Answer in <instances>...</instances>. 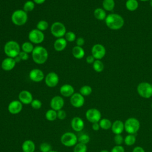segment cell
Returning a JSON list of instances; mask_svg holds the SVG:
<instances>
[{
    "instance_id": "cell-45",
    "label": "cell",
    "mask_w": 152,
    "mask_h": 152,
    "mask_svg": "<svg viewBox=\"0 0 152 152\" xmlns=\"http://www.w3.org/2000/svg\"><path fill=\"white\" fill-rule=\"evenodd\" d=\"M75 43H76V46L82 47L84 45V43H85V40H84V38H83L81 37H80L76 39Z\"/></svg>"
},
{
    "instance_id": "cell-9",
    "label": "cell",
    "mask_w": 152,
    "mask_h": 152,
    "mask_svg": "<svg viewBox=\"0 0 152 152\" xmlns=\"http://www.w3.org/2000/svg\"><path fill=\"white\" fill-rule=\"evenodd\" d=\"M28 38L29 41L33 44L39 45L44 41L45 34L43 31L37 28H34L28 33Z\"/></svg>"
},
{
    "instance_id": "cell-34",
    "label": "cell",
    "mask_w": 152,
    "mask_h": 152,
    "mask_svg": "<svg viewBox=\"0 0 152 152\" xmlns=\"http://www.w3.org/2000/svg\"><path fill=\"white\" fill-rule=\"evenodd\" d=\"M81 95L84 96H88L92 93V88L88 85H84L82 86L80 89L79 92Z\"/></svg>"
},
{
    "instance_id": "cell-18",
    "label": "cell",
    "mask_w": 152,
    "mask_h": 152,
    "mask_svg": "<svg viewBox=\"0 0 152 152\" xmlns=\"http://www.w3.org/2000/svg\"><path fill=\"white\" fill-rule=\"evenodd\" d=\"M71 126L74 131L81 132L84 128V121L80 117H74L71 121Z\"/></svg>"
},
{
    "instance_id": "cell-32",
    "label": "cell",
    "mask_w": 152,
    "mask_h": 152,
    "mask_svg": "<svg viewBox=\"0 0 152 152\" xmlns=\"http://www.w3.org/2000/svg\"><path fill=\"white\" fill-rule=\"evenodd\" d=\"M35 7V3L33 1H27L23 5V10L27 13L32 11Z\"/></svg>"
},
{
    "instance_id": "cell-31",
    "label": "cell",
    "mask_w": 152,
    "mask_h": 152,
    "mask_svg": "<svg viewBox=\"0 0 152 152\" xmlns=\"http://www.w3.org/2000/svg\"><path fill=\"white\" fill-rule=\"evenodd\" d=\"M104 66L102 61L99 59H96L93 64V68L97 72H100L104 69Z\"/></svg>"
},
{
    "instance_id": "cell-44",
    "label": "cell",
    "mask_w": 152,
    "mask_h": 152,
    "mask_svg": "<svg viewBox=\"0 0 152 152\" xmlns=\"http://www.w3.org/2000/svg\"><path fill=\"white\" fill-rule=\"evenodd\" d=\"M19 57L20 58V59H21V61H27L28 59L29 58V55L28 53L24 52L22 50H21V52H20L19 55H18Z\"/></svg>"
},
{
    "instance_id": "cell-26",
    "label": "cell",
    "mask_w": 152,
    "mask_h": 152,
    "mask_svg": "<svg viewBox=\"0 0 152 152\" xmlns=\"http://www.w3.org/2000/svg\"><path fill=\"white\" fill-rule=\"evenodd\" d=\"M139 4L137 0H127L125 3L126 8L129 11H134L138 7Z\"/></svg>"
},
{
    "instance_id": "cell-47",
    "label": "cell",
    "mask_w": 152,
    "mask_h": 152,
    "mask_svg": "<svg viewBox=\"0 0 152 152\" xmlns=\"http://www.w3.org/2000/svg\"><path fill=\"white\" fill-rule=\"evenodd\" d=\"M91 127H92L93 130H94V131H99V129L100 128V125H99V122L93 123Z\"/></svg>"
},
{
    "instance_id": "cell-24",
    "label": "cell",
    "mask_w": 152,
    "mask_h": 152,
    "mask_svg": "<svg viewBox=\"0 0 152 152\" xmlns=\"http://www.w3.org/2000/svg\"><path fill=\"white\" fill-rule=\"evenodd\" d=\"M72 54L75 58L81 59L84 56L85 51L82 47L75 46L72 49Z\"/></svg>"
},
{
    "instance_id": "cell-52",
    "label": "cell",
    "mask_w": 152,
    "mask_h": 152,
    "mask_svg": "<svg viewBox=\"0 0 152 152\" xmlns=\"http://www.w3.org/2000/svg\"><path fill=\"white\" fill-rule=\"evenodd\" d=\"M150 5L151 7L152 8V0H150Z\"/></svg>"
},
{
    "instance_id": "cell-42",
    "label": "cell",
    "mask_w": 152,
    "mask_h": 152,
    "mask_svg": "<svg viewBox=\"0 0 152 152\" xmlns=\"http://www.w3.org/2000/svg\"><path fill=\"white\" fill-rule=\"evenodd\" d=\"M66 117V112L62 109H61L58 111H57V118H58L60 120H64Z\"/></svg>"
},
{
    "instance_id": "cell-50",
    "label": "cell",
    "mask_w": 152,
    "mask_h": 152,
    "mask_svg": "<svg viewBox=\"0 0 152 152\" xmlns=\"http://www.w3.org/2000/svg\"><path fill=\"white\" fill-rule=\"evenodd\" d=\"M14 59H15V62H16V63H18V62H20L21 61V59H20V58L19 57V56L18 55L17 56H16L15 58H14Z\"/></svg>"
},
{
    "instance_id": "cell-49",
    "label": "cell",
    "mask_w": 152,
    "mask_h": 152,
    "mask_svg": "<svg viewBox=\"0 0 152 152\" xmlns=\"http://www.w3.org/2000/svg\"><path fill=\"white\" fill-rule=\"evenodd\" d=\"M33 1L36 4H38V5H40L43 4L46 0H33Z\"/></svg>"
},
{
    "instance_id": "cell-23",
    "label": "cell",
    "mask_w": 152,
    "mask_h": 152,
    "mask_svg": "<svg viewBox=\"0 0 152 152\" xmlns=\"http://www.w3.org/2000/svg\"><path fill=\"white\" fill-rule=\"evenodd\" d=\"M21 149L23 152H35L36 145L32 140H27L23 142Z\"/></svg>"
},
{
    "instance_id": "cell-7",
    "label": "cell",
    "mask_w": 152,
    "mask_h": 152,
    "mask_svg": "<svg viewBox=\"0 0 152 152\" xmlns=\"http://www.w3.org/2000/svg\"><path fill=\"white\" fill-rule=\"evenodd\" d=\"M138 94L144 99H149L152 96V84L147 82L140 83L137 88Z\"/></svg>"
},
{
    "instance_id": "cell-21",
    "label": "cell",
    "mask_w": 152,
    "mask_h": 152,
    "mask_svg": "<svg viewBox=\"0 0 152 152\" xmlns=\"http://www.w3.org/2000/svg\"><path fill=\"white\" fill-rule=\"evenodd\" d=\"M67 41L64 37L57 38L53 43V48L57 52L63 51L66 47Z\"/></svg>"
},
{
    "instance_id": "cell-6",
    "label": "cell",
    "mask_w": 152,
    "mask_h": 152,
    "mask_svg": "<svg viewBox=\"0 0 152 152\" xmlns=\"http://www.w3.org/2000/svg\"><path fill=\"white\" fill-rule=\"evenodd\" d=\"M60 140L65 147H74L78 143V137L72 132H66L62 135Z\"/></svg>"
},
{
    "instance_id": "cell-19",
    "label": "cell",
    "mask_w": 152,
    "mask_h": 152,
    "mask_svg": "<svg viewBox=\"0 0 152 152\" xmlns=\"http://www.w3.org/2000/svg\"><path fill=\"white\" fill-rule=\"evenodd\" d=\"M16 64L17 63L14 58L7 57L2 60L1 66L3 70L5 71H10L14 68Z\"/></svg>"
},
{
    "instance_id": "cell-51",
    "label": "cell",
    "mask_w": 152,
    "mask_h": 152,
    "mask_svg": "<svg viewBox=\"0 0 152 152\" xmlns=\"http://www.w3.org/2000/svg\"><path fill=\"white\" fill-rule=\"evenodd\" d=\"M100 152H109V151H107V150H103L100 151Z\"/></svg>"
},
{
    "instance_id": "cell-15",
    "label": "cell",
    "mask_w": 152,
    "mask_h": 152,
    "mask_svg": "<svg viewBox=\"0 0 152 152\" xmlns=\"http://www.w3.org/2000/svg\"><path fill=\"white\" fill-rule=\"evenodd\" d=\"M64 103L65 102L62 97L60 96H55L51 99L50 102V106L52 109L58 111L62 109Z\"/></svg>"
},
{
    "instance_id": "cell-3",
    "label": "cell",
    "mask_w": 152,
    "mask_h": 152,
    "mask_svg": "<svg viewBox=\"0 0 152 152\" xmlns=\"http://www.w3.org/2000/svg\"><path fill=\"white\" fill-rule=\"evenodd\" d=\"M4 51L7 57L15 58L21 52V47L15 40H9L4 45Z\"/></svg>"
},
{
    "instance_id": "cell-11",
    "label": "cell",
    "mask_w": 152,
    "mask_h": 152,
    "mask_svg": "<svg viewBox=\"0 0 152 152\" xmlns=\"http://www.w3.org/2000/svg\"><path fill=\"white\" fill-rule=\"evenodd\" d=\"M91 55L96 59L100 60L106 55V49L104 46L100 43L94 45L91 48Z\"/></svg>"
},
{
    "instance_id": "cell-54",
    "label": "cell",
    "mask_w": 152,
    "mask_h": 152,
    "mask_svg": "<svg viewBox=\"0 0 152 152\" xmlns=\"http://www.w3.org/2000/svg\"><path fill=\"white\" fill-rule=\"evenodd\" d=\"M141 1H143V2H145V1H150V0H140Z\"/></svg>"
},
{
    "instance_id": "cell-22",
    "label": "cell",
    "mask_w": 152,
    "mask_h": 152,
    "mask_svg": "<svg viewBox=\"0 0 152 152\" xmlns=\"http://www.w3.org/2000/svg\"><path fill=\"white\" fill-rule=\"evenodd\" d=\"M112 132L116 134H121L124 130V123L121 120H116L112 123L111 127Z\"/></svg>"
},
{
    "instance_id": "cell-33",
    "label": "cell",
    "mask_w": 152,
    "mask_h": 152,
    "mask_svg": "<svg viewBox=\"0 0 152 152\" xmlns=\"http://www.w3.org/2000/svg\"><path fill=\"white\" fill-rule=\"evenodd\" d=\"M136 141V137L134 135V134H128V135H127L125 138H124V143L128 146H131L132 145L135 144Z\"/></svg>"
},
{
    "instance_id": "cell-2",
    "label": "cell",
    "mask_w": 152,
    "mask_h": 152,
    "mask_svg": "<svg viewBox=\"0 0 152 152\" xmlns=\"http://www.w3.org/2000/svg\"><path fill=\"white\" fill-rule=\"evenodd\" d=\"M31 57L37 64H43L48 59V52L43 46H36L31 52Z\"/></svg>"
},
{
    "instance_id": "cell-56",
    "label": "cell",
    "mask_w": 152,
    "mask_h": 152,
    "mask_svg": "<svg viewBox=\"0 0 152 152\" xmlns=\"http://www.w3.org/2000/svg\"><path fill=\"white\" fill-rule=\"evenodd\" d=\"M36 152H40V151H36Z\"/></svg>"
},
{
    "instance_id": "cell-12",
    "label": "cell",
    "mask_w": 152,
    "mask_h": 152,
    "mask_svg": "<svg viewBox=\"0 0 152 152\" xmlns=\"http://www.w3.org/2000/svg\"><path fill=\"white\" fill-rule=\"evenodd\" d=\"M59 81L58 75L55 72H50L45 77V82L46 85L50 87L53 88L56 87Z\"/></svg>"
},
{
    "instance_id": "cell-10",
    "label": "cell",
    "mask_w": 152,
    "mask_h": 152,
    "mask_svg": "<svg viewBox=\"0 0 152 152\" xmlns=\"http://www.w3.org/2000/svg\"><path fill=\"white\" fill-rule=\"evenodd\" d=\"M102 115L100 110L96 108H90L86 112V118L91 123L99 122L101 119Z\"/></svg>"
},
{
    "instance_id": "cell-25",
    "label": "cell",
    "mask_w": 152,
    "mask_h": 152,
    "mask_svg": "<svg viewBox=\"0 0 152 152\" xmlns=\"http://www.w3.org/2000/svg\"><path fill=\"white\" fill-rule=\"evenodd\" d=\"M94 17L99 20H105L107 15L106 11L102 8H97L94 10L93 12Z\"/></svg>"
},
{
    "instance_id": "cell-48",
    "label": "cell",
    "mask_w": 152,
    "mask_h": 152,
    "mask_svg": "<svg viewBox=\"0 0 152 152\" xmlns=\"http://www.w3.org/2000/svg\"><path fill=\"white\" fill-rule=\"evenodd\" d=\"M132 152H145V150L142 147L140 146H137L133 148Z\"/></svg>"
},
{
    "instance_id": "cell-39",
    "label": "cell",
    "mask_w": 152,
    "mask_h": 152,
    "mask_svg": "<svg viewBox=\"0 0 152 152\" xmlns=\"http://www.w3.org/2000/svg\"><path fill=\"white\" fill-rule=\"evenodd\" d=\"M64 38L68 42H73L76 40V35L73 31H69L66 32Z\"/></svg>"
},
{
    "instance_id": "cell-38",
    "label": "cell",
    "mask_w": 152,
    "mask_h": 152,
    "mask_svg": "<svg viewBox=\"0 0 152 152\" xmlns=\"http://www.w3.org/2000/svg\"><path fill=\"white\" fill-rule=\"evenodd\" d=\"M90 140V136L86 134H82L80 135L78 137V142L86 144L89 142Z\"/></svg>"
},
{
    "instance_id": "cell-16",
    "label": "cell",
    "mask_w": 152,
    "mask_h": 152,
    "mask_svg": "<svg viewBox=\"0 0 152 152\" xmlns=\"http://www.w3.org/2000/svg\"><path fill=\"white\" fill-rule=\"evenodd\" d=\"M23 109V103L18 100L11 101L8 105V112L12 115H16L21 112Z\"/></svg>"
},
{
    "instance_id": "cell-27",
    "label": "cell",
    "mask_w": 152,
    "mask_h": 152,
    "mask_svg": "<svg viewBox=\"0 0 152 152\" xmlns=\"http://www.w3.org/2000/svg\"><path fill=\"white\" fill-rule=\"evenodd\" d=\"M115 2L114 0H103L102 2L103 8L107 11H112L114 9Z\"/></svg>"
},
{
    "instance_id": "cell-41",
    "label": "cell",
    "mask_w": 152,
    "mask_h": 152,
    "mask_svg": "<svg viewBox=\"0 0 152 152\" xmlns=\"http://www.w3.org/2000/svg\"><path fill=\"white\" fill-rule=\"evenodd\" d=\"M124 141V139L121 134H116L114 137V142L116 145H121Z\"/></svg>"
},
{
    "instance_id": "cell-14",
    "label": "cell",
    "mask_w": 152,
    "mask_h": 152,
    "mask_svg": "<svg viewBox=\"0 0 152 152\" xmlns=\"http://www.w3.org/2000/svg\"><path fill=\"white\" fill-rule=\"evenodd\" d=\"M28 77L30 80L35 83H39L45 79V74L43 72L38 68H33L30 72Z\"/></svg>"
},
{
    "instance_id": "cell-1",
    "label": "cell",
    "mask_w": 152,
    "mask_h": 152,
    "mask_svg": "<svg viewBox=\"0 0 152 152\" xmlns=\"http://www.w3.org/2000/svg\"><path fill=\"white\" fill-rule=\"evenodd\" d=\"M105 23L108 28L111 30H119L124 25V19L119 14L111 13L107 15L105 18Z\"/></svg>"
},
{
    "instance_id": "cell-28",
    "label": "cell",
    "mask_w": 152,
    "mask_h": 152,
    "mask_svg": "<svg viewBox=\"0 0 152 152\" xmlns=\"http://www.w3.org/2000/svg\"><path fill=\"white\" fill-rule=\"evenodd\" d=\"M99 123L100 128L104 130H107L111 128L112 125V123L111 122V121L107 118L101 119L99 122Z\"/></svg>"
},
{
    "instance_id": "cell-43",
    "label": "cell",
    "mask_w": 152,
    "mask_h": 152,
    "mask_svg": "<svg viewBox=\"0 0 152 152\" xmlns=\"http://www.w3.org/2000/svg\"><path fill=\"white\" fill-rule=\"evenodd\" d=\"M110 152H125V149L121 145H116L112 148Z\"/></svg>"
},
{
    "instance_id": "cell-30",
    "label": "cell",
    "mask_w": 152,
    "mask_h": 152,
    "mask_svg": "<svg viewBox=\"0 0 152 152\" xmlns=\"http://www.w3.org/2000/svg\"><path fill=\"white\" fill-rule=\"evenodd\" d=\"M34 46H33V45L31 42H30V41L29 42H24L22 45H21V50L24 52H26L27 53H31L34 49Z\"/></svg>"
},
{
    "instance_id": "cell-5",
    "label": "cell",
    "mask_w": 152,
    "mask_h": 152,
    "mask_svg": "<svg viewBox=\"0 0 152 152\" xmlns=\"http://www.w3.org/2000/svg\"><path fill=\"white\" fill-rule=\"evenodd\" d=\"M124 128L127 133L134 134L138 131L140 128V123L135 118H129L124 123Z\"/></svg>"
},
{
    "instance_id": "cell-55",
    "label": "cell",
    "mask_w": 152,
    "mask_h": 152,
    "mask_svg": "<svg viewBox=\"0 0 152 152\" xmlns=\"http://www.w3.org/2000/svg\"><path fill=\"white\" fill-rule=\"evenodd\" d=\"M151 108H152V103H151Z\"/></svg>"
},
{
    "instance_id": "cell-36",
    "label": "cell",
    "mask_w": 152,
    "mask_h": 152,
    "mask_svg": "<svg viewBox=\"0 0 152 152\" xmlns=\"http://www.w3.org/2000/svg\"><path fill=\"white\" fill-rule=\"evenodd\" d=\"M87 147L86 144L78 142L74 146V152H87Z\"/></svg>"
},
{
    "instance_id": "cell-29",
    "label": "cell",
    "mask_w": 152,
    "mask_h": 152,
    "mask_svg": "<svg viewBox=\"0 0 152 152\" xmlns=\"http://www.w3.org/2000/svg\"><path fill=\"white\" fill-rule=\"evenodd\" d=\"M45 118L49 121H54L57 119V111L52 109H49L45 113Z\"/></svg>"
},
{
    "instance_id": "cell-20",
    "label": "cell",
    "mask_w": 152,
    "mask_h": 152,
    "mask_svg": "<svg viewBox=\"0 0 152 152\" xmlns=\"http://www.w3.org/2000/svg\"><path fill=\"white\" fill-rule=\"evenodd\" d=\"M59 92L63 97H69L74 93V88L71 84H65L60 87Z\"/></svg>"
},
{
    "instance_id": "cell-4",
    "label": "cell",
    "mask_w": 152,
    "mask_h": 152,
    "mask_svg": "<svg viewBox=\"0 0 152 152\" xmlns=\"http://www.w3.org/2000/svg\"><path fill=\"white\" fill-rule=\"evenodd\" d=\"M12 23L17 26L24 25L28 20V15L23 10H15L11 15Z\"/></svg>"
},
{
    "instance_id": "cell-37",
    "label": "cell",
    "mask_w": 152,
    "mask_h": 152,
    "mask_svg": "<svg viewBox=\"0 0 152 152\" xmlns=\"http://www.w3.org/2000/svg\"><path fill=\"white\" fill-rule=\"evenodd\" d=\"M39 150L40 152H49L52 150V146L48 142H43L39 145Z\"/></svg>"
},
{
    "instance_id": "cell-53",
    "label": "cell",
    "mask_w": 152,
    "mask_h": 152,
    "mask_svg": "<svg viewBox=\"0 0 152 152\" xmlns=\"http://www.w3.org/2000/svg\"><path fill=\"white\" fill-rule=\"evenodd\" d=\"M49 152H59V151H55V150H51V151H50Z\"/></svg>"
},
{
    "instance_id": "cell-35",
    "label": "cell",
    "mask_w": 152,
    "mask_h": 152,
    "mask_svg": "<svg viewBox=\"0 0 152 152\" xmlns=\"http://www.w3.org/2000/svg\"><path fill=\"white\" fill-rule=\"evenodd\" d=\"M48 27H49V23H48V21L43 20H40L37 23V25H36V28L42 31H45L48 28Z\"/></svg>"
},
{
    "instance_id": "cell-17",
    "label": "cell",
    "mask_w": 152,
    "mask_h": 152,
    "mask_svg": "<svg viewBox=\"0 0 152 152\" xmlns=\"http://www.w3.org/2000/svg\"><path fill=\"white\" fill-rule=\"evenodd\" d=\"M33 100L32 94L28 90H22L18 94V100H20L23 104H29Z\"/></svg>"
},
{
    "instance_id": "cell-46",
    "label": "cell",
    "mask_w": 152,
    "mask_h": 152,
    "mask_svg": "<svg viewBox=\"0 0 152 152\" xmlns=\"http://www.w3.org/2000/svg\"><path fill=\"white\" fill-rule=\"evenodd\" d=\"M96 60V59L93 57V56L92 55H88L87 56L86 59V62L88 64H93V62H94V61Z\"/></svg>"
},
{
    "instance_id": "cell-8",
    "label": "cell",
    "mask_w": 152,
    "mask_h": 152,
    "mask_svg": "<svg viewBox=\"0 0 152 152\" xmlns=\"http://www.w3.org/2000/svg\"><path fill=\"white\" fill-rule=\"evenodd\" d=\"M51 34L56 38L64 37L66 32V29L65 25L59 21H55L50 26Z\"/></svg>"
},
{
    "instance_id": "cell-40",
    "label": "cell",
    "mask_w": 152,
    "mask_h": 152,
    "mask_svg": "<svg viewBox=\"0 0 152 152\" xmlns=\"http://www.w3.org/2000/svg\"><path fill=\"white\" fill-rule=\"evenodd\" d=\"M31 106L32 107L33 109H36V110H38L39 109H40L42 107V102L39 100V99H33L31 102V103H30Z\"/></svg>"
},
{
    "instance_id": "cell-13",
    "label": "cell",
    "mask_w": 152,
    "mask_h": 152,
    "mask_svg": "<svg viewBox=\"0 0 152 152\" xmlns=\"http://www.w3.org/2000/svg\"><path fill=\"white\" fill-rule=\"evenodd\" d=\"M85 102L84 97L80 93H74L70 97L71 104L76 108H80L82 107Z\"/></svg>"
}]
</instances>
